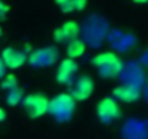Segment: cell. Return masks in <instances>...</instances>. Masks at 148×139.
I'll list each match as a JSON object with an SVG mask.
<instances>
[{"mask_svg": "<svg viewBox=\"0 0 148 139\" xmlns=\"http://www.w3.org/2000/svg\"><path fill=\"white\" fill-rule=\"evenodd\" d=\"M92 65L99 70V74L105 78H115L123 70L122 59L115 52H110V51L95 55L92 58Z\"/></svg>", "mask_w": 148, "mask_h": 139, "instance_id": "obj_1", "label": "cell"}, {"mask_svg": "<svg viewBox=\"0 0 148 139\" xmlns=\"http://www.w3.org/2000/svg\"><path fill=\"white\" fill-rule=\"evenodd\" d=\"M76 109V102L70 93H60L48 103V113L57 120H68Z\"/></svg>", "mask_w": 148, "mask_h": 139, "instance_id": "obj_2", "label": "cell"}, {"mask_svg": "<svg viewBox=\"0 0 148 139\" xmlns=\"http://www.w3.org/2000/svg\"><path fill=\"white\" fill-rule=\"evenodd\" d=\"M48 97L44 96L42 93H32L28 94L26 97H23L22 100V106L26 110V113L29 114V117L32 119H38L41 116H44L45 113H48Z\"/></svg>", "mask_w": 148, "mask_h": 139, "instance_id": "obj_3", "label": "cell"}, {"mask_svg": "<svg viewBox=\"0 0 148 139\" xmlns=\"http://www.w3.org/2000/svg\"><path fill=\"white\" fill-rule=\"evenodd\" d=\"M93 90H95V83H93L92 77L84 74L76 80L70 96L74 99V102H84L93 94Z\"/></svg>", "mask_w": 148, "mask_h": 139, "instance_id": "obj_4", "label": "cell"}, {"mask_svg": "<svg viewBox=\"0 0 148 139\" xmlns=\"http://www.w3.org/2000/svg\"><path fill=\"white\" fill-rule=\"evenodd\" d=\"M96 112H97V116L102 122H110V120L119 119V116H121V107L113 97L102 99L97 103Z\"/></svg>", "mask_w": 148, "mask_h": 139, "instance_id": "obj_5", "label": "cell"}, {"mask_svg": "<svg viewBox=\"0 0 148 139\" xmlns=\"http://www.w3.org/2000/svg\"><path fill=\"white\" fill-rule=\"evenodd\" d=\"M79 35H80L79 23L74 20H68L54 31V41L58 44H65V42L68 44L74 39H79Z\"/></svg>", "mask_w": 148, "mask_h": 139, "instance_id": "obj_6", "label": "cell"}, {"mask_svg": "<svg viewBox=\"0 0 148 139\" xmlns=\"http://www.w3.org/2000/svg\"><path fill=\"white\" fill-rule=\"evenodd\" d=\"M2 62L5 65V68H9V70H18L21 68L26 59H28V55L25 54V51L22 49H18V48H13V46H9V48H5L3 52H2Z\"/></svg>", "mask_w": 148, "mask_h": 139, "instance_id": "obj_7", "label": "cell"}, {"mask_svg": "<svg viewBox=\"0 0 148 139\" xmlns=\"http://www.w3.org/2000/svg\"><path fill=\"white\" fill-rule=\"evenodd\" d=\"M58 52L54 46H47L38 51H34L31 55H28V59L31 65L34 67H44V65H51L57 61Z\"/></svg>", "mask_w": 148, "mask_h": 139, "instance_id": "obj_8", "label": "cell"}, {"mask_svg": "<svg viewBox=\"0 0 148 139\" xmlns=\"http://www.w3.org/2000/svg\"><path fill=\"white\" fill-rule=\"evenodd\" d=\"M77 70H79V64L77 61H73V59H68V58H64L58 68H57V74H55V80L58 84H68L74 74L77 73Z\"/></svg>", "mask_w": 148, "mask_h": 139, "instance_id": "obj_9", "label": "cell"}, {"mask_svg": "<svg viewBox=\"0 0 148 139\" xmlns=\"http://www.w3.org/2000/svg\"><path fill=\"white\" fill-rule=\"evenodd\" d=\"M112 93H113V97H116L122 103H134V102L139 100V97H141L139 87H136L135 84H129V83L115 87Z\"/></svg>", "mask_w": 148, "mask_h": 139, "instance_id": "obj_10", "label": "cell"}, {"mask_svg": "<svg viewBox=\"0 0 148 139\" xmlns=\"http://www.w3.org/2000/svg\"><path fill=\"white\" fill-rule=\"evenodd\" d=\"M84 52H86V44L82 39H74V41H71V42L67 44L65 54H67V58L68 59L76 61L77 58L83 57Z\"/></svg>", "mask_w": 148, "mask_h": 139, "instance_id": "obj_11", "label": "cell"}, {"mask_svg": "<svg viewBox=\"0 0 148 139\" xmlns=\"http://www.w3.org/2000/svg\"><path fill=\"white\" fill-rule=\"evenodd\" d=\"M57 6L61 9L62 13H73V12H82L86 6V0H60L57 2Z\"/></svg>", "mask_w": 148, "mask_h": 139, "instance_id": "obj_12", "label": "cell"}, {"mask_svg": "<svg viewBox=\"0 0 148 139\" xmlns=\"http://www.w3.org/2000/svg\"><path fill=\"white\" fill-rule=\"evenodd\" d=\"M22 100H23V91H22L19 87H16V89L8 91L6 102H8L9 106H16V104H19Z\"/></svg>", "mask_w": 148, "mask_h": 139, "instance_id": "obj_13", "label": "cell"}, {"mask_svg": "<svg viewBox=\"0 0 148 139\" xmlns=\"http://www.w3.org/2000/svg\"><path fill=\"white\" fill-rule=\"evenodd\" d=\"M2 87H3L5 90H8V91L16 89V87H18V78H16V76H15V74L6 76V78L2 81Z\"/></svg>", "mask_w": 148, "mask_h": 139, "instance_id": "obj_14", "label": "cell"}, {"mask_svg": "<svg viewBox=\"0 0 148 139\" xmlns=\"http://www.w3.org/2000/svg\"><path fill=\"white\" fill-rule=\"evenodd\" d=\"M9 13V6L3 2H0V18H5Z\"/></svg>", "mask_w": 148, "mask_h": 139, "instance_id": "obj_15", "label": "cell"}, {"mask_svg": "<svg viewBox=\"0 0 148 139\" xmlns=\"http://www.w3.org/2000/svg\"><path fill=\"white\" fill-rule=\"evenodd\" d=\"M6 119V110L3 107H0V122H3Z\"/></svg>", "mask_w": 148, "mask_h": 139, "instance_id": "obj_16", "label": "cell"}, {"mask_svg": "<svg viewBox=\"0 0 148 139\" xmlns=\"http://www.w3.org/2000/svg\"><path fill=\"white\" fill-rule=\"evenodd\" d=\"M5 65H3V62H2V58H0V78H2L3 76H5Z\"/></svg>", "mask_w": 148, "mask_h": 139, "instance_id": "obj_17", "label": "cell"}, {"mask_svg": "<svg viewBox=\"0 0 148 139\" xmlns=\"http://www.w3.org/2000/svg\"><path fill=\"white\" fill-rule=\"evenodd\" d=\"M0 36H2V28H0Z\"/></svg>", "mask_w": 148, "mask_h": 139, "instance_id": "obj_18", "label": "cell"}]
</instances>
